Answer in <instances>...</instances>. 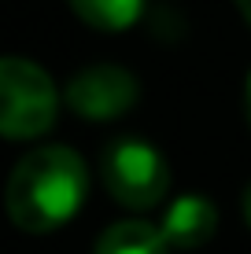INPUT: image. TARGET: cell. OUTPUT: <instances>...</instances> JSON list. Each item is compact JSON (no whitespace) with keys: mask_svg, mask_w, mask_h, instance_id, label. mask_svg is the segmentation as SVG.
Returning <instances> with one entry per match:
<instances>
[{"mask_svg":"<svg viewBox=\"0 0 251 254\" xmlns=\"http://www.w3.org/2000/svg\"><path fill=\"white\" fill-rule=\"evenodd\" d=\"M78 19H85L96 30H126L141 19L144 0H71Z\"/></svg>","mask_w":251,"mask_h":254,"instance_id":"7","label":"cell"},{"mask_svg":"<svg viewBox=\"0 0 251 254\" xmlns=\"http://www.w3.org/2000/svg\"><path fill=\"white\" fill-rule=\"evenodd\" d=\"M237 7H240V15L251 22V0H237Z\"/></svg>","mask_w":251,"mask_h":254,"instance_id":"10","label":"cell"},{"mask_svg":"<svg viewBox=\"0 0 251 254\" xmlns=\"http://www.w3.org/2000/svg\"><path fill=\"white\" fill-rule=\"evenodd\" d=\"M100 177L107 191L129 210L155 206L170 188V166L148 140L122 136L111 140L100 155Z\"/></svg>","mask_w":251,"mask_h":254,"instance_id":"3","label":"cell"},{"mask_svg":"<svg viewBox=\"0 0 251 254\" xmlns=\"http://www.w3.org/2000/svg\"><path fill=\"white\" fill-rule=\"evenodd\" d=\"M244 217H248V225H251V185H248V191H244Z\"/></svg>","mask_w":251,"mask_h":254,"instance_id":"9","label":"cell"},{"mask_svg":"<svg viewBox=\"0 0 251 254\" xmlns=\"http://www.w3.org/2000/svg\"><path fill=\"white\" fill-rule=\"evenodd\" d=\"M159 229L174 251H196L218 229V206L207 195H181L177 203H170Z\"/></svg>","mask_w":251,"mask_h":254,"instance_id":"5","label":"cell"},{"mask_svg":"<svg viewBox=\"0 0 251 254\" xmlns=\"http://www.w3.org/2000/svg\"><path fill=\"white\" fill-rule=\"evenodd\" d=\"M170 251L174 247L167 243L163 229H155L148 221H137V217L115 221L111 229H103L96 247H92V254H170Z\"/></svg>","mask_w":251,"mask_h":254,"instance_id":"6","label":"cell"},{"mask_svg":"<svg viewBox=\"0 0 251 254\" xmlns=\"http://www.w3.org/2000/svg\"><path fill=\"white\" fill-rule=\"evenodd\" d=\"M89 173L74 147L48 144L30 151L7 177L4 203L11 221L26 232H48L82 210Z\"/></svg>","mask_w":251,"mask_h":254,"instance_id":"1","label":"cell"},{"mask_svg":"<svg viewBox=\"0 0 251 254\" xmlns=\"http://www.w3.org/2000/svg\"><path fill=\"white\" fill-rule=\"evenodd\" d=\"M244 115H248V126H251V77L244 85Z\"/></svg>","mask_w":251,"mask_h":254,"instance_id":"8","label":"cell"},{"mask_svg":"<svg viewBox=\"0 0 251 254\" xmlns=\"http://www.w3.org/2000/svg\"><path fill=\"white\" fill-rule=\"evenodd\" d=\"M59 92L37 63L7 56L0 63V133L7 140H30L52 129Z\"/></svg>","mask_w":251,"mask_h":254,"instance_id":"2","label":"cell"},{"mask_svg":"<svg viewBox=\"0 0 251 254\" xmlns=\"http://www.w3.org/2000/svg\"><path fill=\"white\" fill-rule=\"evenodd\" d=\"M137 77L118 63H96V66H82L78 74L67 81V103L74 115L92 118V122H107L126 115L137 103Z\"/></svg>","mask_w":251,"mask_h":254,"instance_id":"4","label":"cell"}]
</instances>
